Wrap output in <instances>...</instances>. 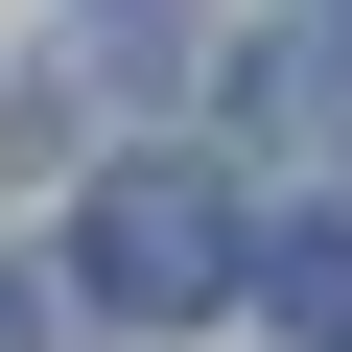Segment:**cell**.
<instances>
[{
    "label": "cell",
    "instance_id": "1",
    "mask_svg": "<svg viewBox=\"0 0 352 352\" xmlns=\"http://www.w3.org/2000/svg\"><path fill=\"white\" fill-rule=\"evenodd\" d=\"M71 305L94 329H212V305H258V212L212 188V164H94L71 188Z\"/></svg>",
    "mask_w": 352,
    "mask_h": 352
},
{
    "label": "cell",
    "instance_id": "2",
    "mask_svg": "<svg viewBox=\"0 0 352 352\" xmlns=\"http://www.w3.org/2000/svg\"><path fill=\"white\" fill-rule=\"evenodd\" d=\"M235 118L258 141H352V24H258L235 47Z\"/></svg>",
    "mask_w": 352,
    "mask_h": 352
},
{
    "label": "cell",
    "instance_id": "3",
    "mask_svg": "<svg viewBox=\"0 0 352 352\" xmlns=\"http://www.w3.org/2000/svg\"><path fill=\"white\" fill-rule=\"evenodd\" d=\"M258 305H282V329H352V188H305V212L258 235Z\"/></svg>",
    "mask_w": 352,
    "mask_h": 352
},
{
    "label": "cell",
    "instance_id": "4",
    "mask_svg": "<svg viewBox=\"0 0 352 352\" xmlns=\"http://www.w3.org/2000/svg\"><path fill=\"white\" fill-rule=\"evenodd\" d=\"M0 352H24V282H0Z\"/></svg>",
    "mask_w": 352,
    "mask_h": 352
}]
</instances>
